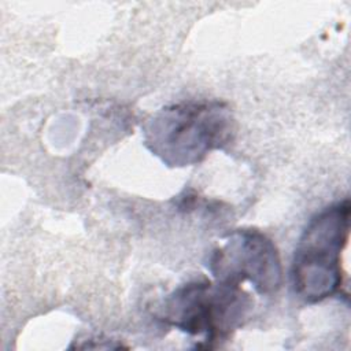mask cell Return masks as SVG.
<instances>
[{
    "mask_svg": "<svg viewBox=\"0 0 351 351\" xmlns=\"http://www.w3.org/2000/svg\"><path fill=\"white\" fill-rule=\"evenodd\" d=\"M350 200L343 199L313 215L300 234L291 280L295 293L306 303L322 302L340 291L341 255L350 237Z\"/></svg>",
    "mask_w": 351,
    "mask_h": 351,
    "instance_id": "cell-2",
    "label": "cell"
},
{
    "mask_svg": "<svg viewBox=\"0 0 351 351\" xmlns=\"http://www.w3.org/2000/svg\"><path fill=\"white\" fill-rule=\"evenodd\" d=\"M251 296L237 284L215 280L191 281L162 303L158 318L192 336H203L213 348L244 325L252 310Z\"/></svg>",
    "mask_w": 351,
    "mask_h": 351,
    "instance_id": "cell-3",
    "label": "cell"
},
{
    "mask_svg": "<svg viewBox=\"0 0 351 351\" xmlns=\"http://www.w3.org/2000/svg\"><path fill=\"white\" fill-rule=\"evenodd\" d=\"M207 267L218 281L237 284L250 281L261 295L276 293L282 282V267L273 240L258 229L230 232L215 248Z\"/></svg>",
    "mask_w": 351,
    "mask_h": 351,
    "instance_id": "cell-4",
    "label": "cell"
},
{
    "mask_svg": "<svg viewBox=\"0 0 351 351\" xmlns=\"http://www.w3.org/2000/svg\"><path fill=\"white\" fill-rule=\"evenodd\" d=\"M236 136L230 107L219 100L181 101L152 114L143 125L144 145L169 167L200 163Z\"/></svg>",
    "mask_w": 351,
    "mask_h": 351,
    "instance_id": "cell-1",
    "label": "cell"
}]
</instances>
